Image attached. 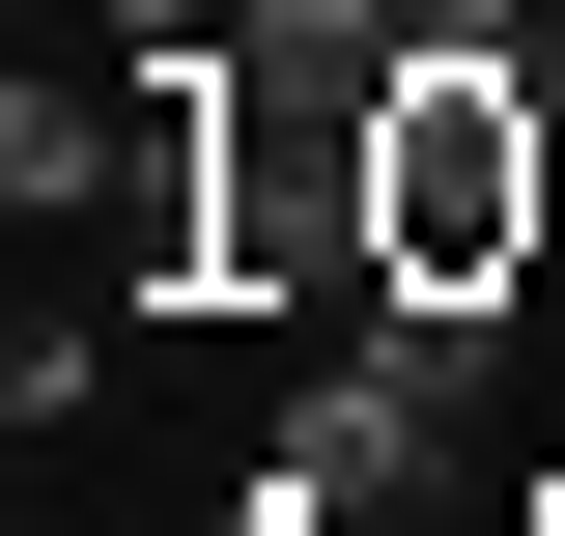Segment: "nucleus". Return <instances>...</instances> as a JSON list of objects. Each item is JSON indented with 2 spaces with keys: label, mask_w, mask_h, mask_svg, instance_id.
I'll use <instances>...</instances> for the list:
<instances>
[{
  "label": "nucleus",
  "mask_w": 565,
  "mask_h": 536,
  "mask_svg": "<svg viewBox=\"0 0 565 536\" xmlns=\"http://www.w3.org/2000/svg\"><path fill=\"white\" fill-rule=\"evenodd\" d=\"M537 114H565V29H537Z\"/></svg>",
  "instance_id": "obj_6"
},
{
  "label": "nucleus",
  "mask_w": 565,
  "mask_h": 536,
  "mask_svg": "<svg viewBox=\"0 0 565 536\" xmlns=\"http://www.w3.org/2000/svg\"><path fill=\"white\" fill-rule=\"evenodd\" d=\"M481 367H509V282H367V339L282 396V480H311V508H396V480L481 424Z\"/></svg>",
  "instance_id": "obj_2"
},
{
  "label": "nucleus",
  "mask_w": 565,
  "mask_h": 536,
  "mask_svg": "<svg viewBox=\"0 0 565 536\" xmlns=\"http://www.w3.org/2000/svg\"><path fill=\"white\" fill-rule=\"evenodd\" d=\"M85 29H114V57H226L255 0H85Z\"/></svg>",
  "instance_id": "obj_4"
},
{
  "label": "nucleus",
  "mask_w": 565,
  "mask_h": 536,
  "mask_svg": "<svg viewBox=\"0 0 565 536\" xmlns=\"http://www.w3.org/2000/svg\"><path fill=\"white\" fill-rule=\"evenodd\" d=\"M396 0H255V29H226V85H282V114H396Z\"/></svg>",
  "instance_id": "obj_3"
},
{
  "label": "nucleus",
  "mask_w": 565,
  "mask_h": 536,
  "mask_svg": "<svg viewBox=\"0 0 565 536\" xmlns=\"http://www.w3.org/2000/svg\"><path fill=\"white\" fill-rule=\"evenodd\" d=\"M396 29H424V57H509V0H396Z\"/></svg>",
  "instance_id": "obj_5"
},
{
  "label": "nucleus",
  "mask_w": 565,
  "mask_h": 536,
  "mask_svg": "<svg viewBox=\"0 0 565 536\" xmlns=\"http://www.w3.org/2000/svg\"><path fill=\"white\" fill-rule=\"evenodd\" d=\"M537 170H565L537 57H396V114H367V255L396 282H509L537 255Z\"/></svg>",
  "instance_id": "obj_1"
}]
</instances>
